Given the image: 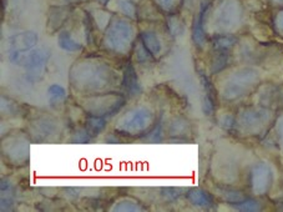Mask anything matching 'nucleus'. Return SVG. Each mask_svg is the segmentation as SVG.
Instances as JSON below:
<instances>
[{
	"mask_svg": "<svg viewBox=\"0 0 283 212\" xmlns=\"http://www.w3.org/2000/svg\"><path fill=\"white\" fill-rule=\"evenodd\" d=\"M120 3H121L120 7H121L122 9H124L125 11H126V13H129V14L134 13V8H133V5L130 4V3H127L126 0H120Z\"/></svg>",
	"mask_w": 283,
	"mask_h": 212,
	"instance_id": "obj_1",
	"label": "nucleus"
},
{
	"mask_svg": "<svg viewBox=\"0 0 283 212\" xmlns=\"http://www.w3.org/2000/svg\"><path fill=\"white\" fill-rule=\"evenodd\" d=\"M160 3H161V5H163V7L168 8V7H171L172 0H160Z\"/></svg>",
	"mask_w": 283,
	"mask_h": 212,
	"instance_id": "obj_2",
	"label": "nucleus"
}]
</instances>
